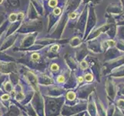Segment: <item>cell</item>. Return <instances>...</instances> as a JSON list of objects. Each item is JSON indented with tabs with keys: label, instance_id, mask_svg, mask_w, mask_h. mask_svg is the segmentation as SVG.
I'll return each mask as SVG.
<instances>
[{
	"label": "cell",
	"instance_id": "cell-1",
	"mask_svg": "<svg viewBox=\"0 0 124 116\" xmlns=\"http://www.w3.org/2000/svg\"><path fill=\"white\" fill-rule=\"evenodd\" d=\"M67 98L70 100H72L75 98V94L73 92H70L67 94Z\"/></svg>",
	"mask_w": 124,
	"mask_h": 116
},
{
	"label": "cell",
	"instance_id": "cell-2",
	"mask_svg": "<svg viewBox=\"0 0 124 116\" xmlns=\"http://www.w3.org/2000/svg\"><path fill=\"white\" fill-rule=\"evenodd\" d=\"M85 80H86L87 81H91L93 80V76L91 74H86L85 75Z\"/></svg>",
	"mask_w": 124,
	"mask_h": 116
},
{
	"label": "cell",
	"instance_id": "cell-3",
	"mask_svg": "<svg viewBox=\"0 0 124 116\" xmlns=\"http://www.w3.org/2000/svg\"><path fill=\"white\" fill-rule=\"evenodd\" d=\"M118 105L119 106H120L121 108H124V100H119L118 101Z\"/></svg>",
	"mask_w": 124,
	"mask_h": 116
},
{
	"label": "cell",
	"instance_id": "cell-4",
	"mask_svg": "<svg viewBox=\"0 0 124 116\" xmlns=\"http://www.w3.org/2000/svg\"><path fill=\"white\" fill-rule=\"evenodd\" d=\"M58 68H59V67H58L57 64H53L52 65V70L53 71H57Z\"/></svg>",
	"mask_w": 124,
	"mask_h": 116
},
{
	"label": "cell",
	"instance_id": "cell-5",
	"mask_svg": "<svg viewBox=\"0 0 124 116\" xmlns=\"http://www.w3.org/2000/svg\"><path fill=\"white\" fill-rule=\"evenodd\" d=\"M55 3H56V2H55V0H51V2H49V5L51 7H54Z\"/></svg>",
	"mask_w": 124,
	"mask_h": 116
},
{
	"label": "cell",
	"instance_id": "cell-6",
	"mask_svg": "<svg viewBox=\"0 0 124 116\" xmlns=\"http://www.w3.org/2000/svg\"><path fill=\"white\" fill-rule=\"evenodd\" d=\"M32 57L33 60H37L38 58H39V55L36 54H32Z\"/></svg>",
	"mask_w": 124,
	"mask_h": 116
},
{
	"label": "cell",
	"instance_id": "cell-7",
	"mask_svg": "<svg viewBox=\"0 0 124 116\" xmlns=\"http://www.w3.org/2000/svg\"><path fill=\"white\" fill-rule=\"evenodd\" d=\"M58 81H59V82H63V81H64V77L59 76V78H58Z\"/></svg>",
	"mask_w": 124,
	"mask_h": 116
},
{
	"label": "cell",
	"instance_id": "cell-8",
	"mask_svg": "<svg viewBox=\"0 0 124 116\" xmlns=\"http://www.w3.org/2000/svg\"><path fill=\"white\" fill-rule=\"evenodd\" d=\"M79 81H80V82H82V81H83V77H79Z\"/></svg>",
	"mask_w": 124,
	"mask_h": 116
},
{
	"label": "cell",
	"instance_id": "cell-9",
	"mask_svg": "<svg viewBox=\"0 0 124 116\" xmlns=\"http://www.w3.org/2000/svg\"><path fill=\"white\" fill-rule=\"evenodd\" d=\"M2 0H0V3H2Z\"/></svg>",
	"mask_w": 124,
	"mask_h": 116
}]
</instances>
